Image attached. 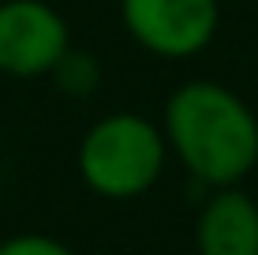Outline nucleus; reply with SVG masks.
Listing matches in <instances>:
<instances>
[{
	"label": "nucleus",
	"mask_w": 258,
	"mask_h": 255,
	"mask_svg": "<svg viewBox=\"0 0 258 255\" xmlns=\"http://www.w3.org/2000/svg\"><path fill=\"white\" fill-rule=\"evenodd\" d=\"M161 131L183 169L210 188H232L258 165V117L225 83H180L165 101Z\"/></svg>",
	"instance_id": "1"
},
{
	"label": "nucleus",
	"mask_w": 258,
	"mask_h": 255,
	"mask_svg": "<svg viewBox=\"0 0 258 255\" xmlns=\"http://www.w3.org/2000/svg\"><path fill=\"white\" fill-rule=\"evenodd\" d=\"M168 143L165 131L139 113H109L86 128L79 143V177L101 199L127 203L161 180Z\"/></svg>",
	"instance_id": "2"
},
{
	"label": "nucleus",
	"mask_w": 258,
	"mask_h": 255,
	"mask_svg": "<svg viewBox=\"0 0 258 255\" xmlns=\"http://www.w3.org/2000/svg\"><path fill=\"white\" fill-rule=\"evenodd\" d=\"M120 19L131 41L154 57L187 60L217 34V0H120Z\"/></svg>",
	"instance_id": "3"
},
{
	"label": "nucleus",
	"mask_w": 258,
	"mask_h": 255,
	"mask_svg": "<svg viewBox=\"0 0 258 255\" xmlns=\"http://www.w3.org/2000/svg\"><path fill=\"white\" fill-rule=\"evenodd\" d=\"M71 49L64 15L45 0H0V75L41 79Z\"/></svg>",
	"instance_id": "4"
},
{
	"label": "nucleus",
	"mask_w": 258,
	"mask_h": 255,
	"mask_svg": "<svg viewBox=\"0 0 258 255\" xmlns=\"http://www.w3.org/2000/svg\"><path fill=\"white\" fill-rule=\"evenodd\" d=\"M199 255H258V203L247 191L217 188L199 210Z\"/></svg>",
	"instance_id": "5"
},
{
	"label": "nucleus",
	"mask_w": 258,
	"mask_h": 255,
	"mask_svg": "<svg viewBox=\"0 0 258 255\" xmlns=\"http://www.w3.org/2000/svg\"><path fill=\"white\" fill-rule=\"evenodd\" d=\"M49 75H52V83L60 86V94H68V98H90L97 86H101L97 57L94 53H83V49H68Z\"/></svg>",
	"instance_id": "6"
},
{
	"label": "nucleus",
	"mask_w": 258,
	"mask_h": 255,
	"mask_svg": "<svg viewBox=\"0 0 258 255\" xmlns=\"http://www.w3.org/2000/svg\"><path fill=\"white\" fill-rule=\"evenodd\" d=\"M0 255H75V251L49 233H15L0 240Z\"/></svg>",
	"instance_id": "7"
}]
</instances>
